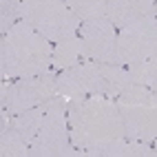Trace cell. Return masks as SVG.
<instances>
[{
	"label": "cell",
	"mask_w": 157,
	"mask_h": 157,
	"mask_svg": "<svg viewBox=\"0 0 157 157\" xmlns=\"http://www.w3.org/2000/svg\"><path fill=\"white\" fill-rule=\"evenodd\" d=\"M69 131L73 146L80 151V157H86L89 151L100 148L117 137H124V124L115 100H69Z\"/></svg>",
	"instance_id": "obj_1"
},
{
	"label": "cell",
	"mask_w": 157,
	"mask_h": 157,
	"mask_svg": "<svg viewBox=\"0 0 157 157\" xmlns=\"http://www.w3.org/2000/svg\"><path fill=\"white\" fill-rule=\"evenodd\" d=\"M135 84L131 73L122 64L86 60L78 67L58 73V95L67 100L82 98H109L115 100Z\"/></svg>",
	"instance_id": "obj_2"
},
{
	"label": "cell",
	"mask_w": 157,
	"mask_h": 157,
	"mask_svg": "<svg viewBox=\"0 0 157 157\" xmlns=\"http://www.w3.org/2000/svg\"><path fill=\"white\" fill-rule=\"evenodd\" d=\"M53 44L25 20L13 25L0 40V71L5 78H29L51 71Z\"/></svg>",
	"instance_id": "obj_3"
},
{
	"label": "cell",
	"mask_w": 157,
	"mask_h": 157,
	"mask_svg": "<svg viewBox=\"0 0 157 157\" xmlns=\"http://www.w3.org/2000/svg\"><path fill=\"white\" fill-rule=\"evenodd\" d=\"M29 157H80V151L71 142L69 100L64 95L49 100L42 126L29 146Z\"/></svg>",
	"instance_id": "obj_4"
},
{
	"label": "cell",
	"mask_w": 157,
	"mask_h": 157,
	"mask_svg": "<svg viewBox=\"0 0 157 157\" xmlns=\"http://www.w3.org/2000/svg\"><path fill=\"white\" fill-rule=\"evenodd\" d=\"M115 104L124 124V137L148 144L157 140V98L151 86L133 84L115 98Z\"/></svg>",
	"instance_id": "obj_5"
},
{
	"label": "cell",
	"mask_w": 157,
	"mask_h": 157,
	"mask_svg": "<svg viewBox=\"0 0 157 157\" xmlns=\"http://www.w3.org/2000/svg\"><path fill=\"white\" fill-rule=\"evenodd\" d=\"M22 20L51 44L78 36L82 25L64 0H22Z\"/></svg>",
	"instance_id": "obj_6"
},
{
	"label": "cell",
	"mask_w": 157,
	"mask_h": 157,
	"mask_svg": "<svg viewBox=\"0 0 157 157\" xmlns=\"http://www.w3.org/2000/svg\"><path fill=\"white\" fill-rule=\"evenodd\" d=\"M58 95V71H44L38 75L18 78L11 84H5L0 93V106L9 115L42 106Z\"/></svg>",
	"instance_id": "obj_7"
},
{
	"label": "cell",
	"mask_w": 157,
	"mask_h": 157,
	"mask_svg": "<svg viewBox=\"0 0 157 157\" xmlns=\"http://www.w3.org/2000/svg\"><path fill=\"white\" fill-rule=\"evenodd\" d=\"M47 104L16 115L2 111L0 115V155L2 157H29V146L42 126Z\"/></svg>",
	"instance_id": "obj_8"
},
{
	"label": "cell",
	"mask_w": 157,
	"mask_h": 157,
	"mask_svg": "<svg viewBox=\"0 0 157 157\" xmlns=\"http://www.w3.org/2000/svg\"><path fill=\"white\" fill-rule=\"evenodd\" d=\"M157 53V16H144L117 31V64L131 67Z\"/></svg>",
	"instance_id": "obj_9"
},
{
	"label": "cell",
	"mask_w": 157,
	"mask_h": 157,
	"mask_svg": "<svg viewBox=\"0 0 157 157\" xmlns=\"http://www.w3.org/2000/svg\"><path fill=\"white\" fill-rule=\"evenodd\" d=\"M78 36L84 42L89 60L117 64V29L106 16L82 20Z\"/></svg>",
	"instance_id": "obj_10"
},
{
	"label": "cell",
	"mask_w": 157,
	"mask_h": 157,
	"mask_svg": "<svg viewBox=\"0 0 157 157\" xmlns=\"http://www.w3.org/2000/svg\"><path fill=\"white\" fill-rule=\"evenodd\" d=\"M155 5L157 0H106L104 16L120 31L122 27L135 22V20L155 13Z\"/></svg>",
	"instance_id": "obj_11"
},
{
	"label": "cell",
	"mask_w": 157,
	"mask_h": 157,
	"mask_svg": "<svg viewBox=\"0 0 157 157\" xmlns=\"http://www.w3.org/2000/svg\"><path fill=\"white\" fill-rule=\"evenodd\" d=\"M86 157H157V155H155V148L148 142L117 137V140L100 146V148L89 151Z\"/></svg>",
	"instance_id": "obj_12"
},
{
	"label": "cell",
	"mask_w": 157,
	"mask_h": 157,
	"mask_svg": "<svg viewBox=\"0 0 157 157\" xmlns=\"http://www.w3.org/2000/svg\"><path fill=\"white\" fill-rule=\"evenodd\" d=\"M89 60V53L84 49V42H82L80 36L67 38L62 42L53 44V56H51V69L53 71H67L71 67H78L82 62Z\"/></svg>",
	"instance_id": "obj_13"
},
{
	"label": "cell",
	"mask_w": 157,
	"mask_h": 157,
	"mask_svg": "<svg viewBox=\"0 0 157 157\" xmlns=\"http://www.w3.org/2000/svg\"><path fill=\"white\" fill-rule=\"evenodd\" d=\"M131 78L135 84H144V86H151L157 82V53L144 62H137V64H131L126 67Z\"/></svg>",
	"instance_id": "obj_14"
},
{
	"label": "cell",
	"mask_w": 157,
	"mask_h": 157,
	"mask_svg": "<svg viewBox=\"0 0 157 157\" xmlns=\"http://www.w3.org/2000/svg\"><path fill=\"white\" fill-rule=\"evenodd\" d=\"M22 20V0H0V33H7Z\"/></svg>",
	"instance_id": "obj_15"
},
{
	"label": "cell",
	"mask_w": 157,
	"mask_h": 157,
	"mask_svg": "<svg viewBox=\"0 0 157 157\" xmlns=\"http://www.w3.org/2000/svg\"><path fill=\"white\" fill-rule=\"evenodd\" d=\"M64 2L73 9V13L80 20L104 16V9H106V0H64Z\"/></svg>",
	"instance_id": "obj_16"
},
{
	"label": "cell",
	"mask_w": 157,
	"mask_h": 157,
	"mask_svg": "<svg viewBox=\"0 0 157 157\" xmlns=\"http://www.w3.org/2000/svg\"><path fill=\"white\" fill-rule=\"evenodd\" d=\"M151 89H153V93H155V98H157V82H155V84H151Z\"/></svg>",
	"instance_id": "obj_17"
},
{
	"label": "cell",
	"mask_w": 157,
	"mask_h": 157,
	"mask_svg": "<svg viewBox=\"0 0 157 157\" xmlns=\"http://www.w3.org/2000/svg\"><path fill=\"white\" fill-rule=\"evenodd\" d=\"M153 148H155V155H157V140H155V146H153Z\"/></svg>",
	"instance_id": "obj_18"
},
{
	"label": "cell",
	"mask_w": 157,
	"mask_h": 157,
	"mask_svg": "<svg viewBox=\"0 0 157 157\" xmlns=\"http://www.w3.org/2000/svg\"><path fill=\"white\" fill-rule=\"evenodd\" d=\"M155 16H157V5H155Z\"/></svg>",
	"instance_id": "obj_19"
}]
</instances>
